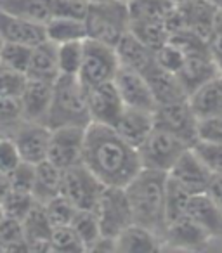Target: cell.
Listing matches in <instances>:
<instances>
[{
  "mask_svg": "<svg viewBox=\"0 0 222 253\" xmlns=\"http://www.w3.org/2000/svg\"><path fill=\"white\" fill-rule=\"evenodd\" d=\"M84 165L106 187H125L142 169L137 148L129 144L115 126L95 122L85 128Z\"/></svg>",
  "mask_w": 222,
  "mask_h": 253,
  "instance_id": "cell-1",
  "label": "cell"
},
{
  "mask_svg": "<svg viewBox=\"0 0 222 253\" xmlns=\"http://www.w3.org/2000/svg\"><path fill=\"white\" fill-rule=\"evenodd\" d=\"M132 208L134 224L155 232L163 239L167 229V173L141 169V172L125 186Z\"/></svg>",
  "mask_w": 222,
  "mask_h": 253,
  "instance_id": "cell-2",
  "label": "cell"
},
{
  "mask_svg": "<svg viewBox=\"0 0 222 253\" xmlns=\"http://www.w3.org/2000/svg\"><path fill=\"white\" fill-rule=\"evenodd\" d=\"M90 123L87 102V88L78 77L61 75L54 82L52 101L47 113L45 125L52 128L59 126H87Z\"/></svg>",
  "mask_w": 222,
  "mask_h": 253,
  "instance_id": "cell-3",
  "label": "cell"
},
{
  "mask_svg": "<svg viewBox=\"0 0 222 253\" xmlns=\"http://www.w3.org/2000/svg\"><path fill=\"white\" fill-rule=\"evenodd\" d=\"M87 39L117 47V43L131 32V5L124 0L90 2L87 16Z\"/></svg>",
  "mask_w": 222,
  "mask_h": 253,
  "instance_id": "cell-4",
  "label": "cell"
},
{
  "mask_svg": "<svg viewBox=\"0 0 222 253\" xmlns=\"http://www.w3.org/2000/svg\"><path fill=\"white\" fill-rule=\"evenodd\" d=\"M120 70L117 49L94 39L84 40V59L78 71V78L85 88L113 82Z\"/></svg>",
  "mask_w": 222,
  "mask_h": 253,
  "instance_id": "cell-5",
  "label": "cell"
},
{
  "mask_svg": "<svg viewBox=\"0 0 222 253\" xmlns=\"http://www.w3.org/2000/svg\"><path fill=\"white\" fill-rule=\"evenodd\" d=\"M191 146H187L184 141H180L177 135L170 134V132L163 130V128L155 125L153 132L139 146L137 151L142 169L169 173V170L174 167V163Z\"/></svg>",
  "mask_w": 222,
  "mask_h": 253,
  "instance_id": "cell-6",
  "label": "cell"
},
{
  "mask_svg": "<svg viewBox=\"0 0 222 253\" xmlns=\"http://www.w3.org/2000/svg\"><path fill=\"white\" fill-rule=\"evenodd\" d=\"M106 186L84 165L64 170L61 196H64L78 210H95Z\"/></svg>",
  "mask_w": 222,
  "mask_h": 253,
  "instance_id": "cell-7",
  "label": "cell"
},
{
  "mask_svg": "<svg viewBox=\"0 0 222 253\" xmlns=\"http://www.w3.org/2000/svg\"><path fill=\"white\" fill-rule=\"evenodd\" d=\"M94 211L99 218L102 236L106 238L115 239L124 229L134 224L125 187H106Z\"/></svg>",
  "mask_w": 222,
  "mask_h": 253,
  "instance_id": "cell-8",
  "label": "cell"
},
{
  "mask_svg": "<svg viewBox=\"0 0 222 253\" xmlns=\"http://www.w3.org/2000/svg\"><path fill=\"white\" fill-rule=\"evenodd\" d=\"M155 125L177 135L191 148L200 141V118L193 111L187 99L156 106Z\"/></svg>",
  "mask_w": 222,
  "mask_h": 253,
  "instance_id": "cell-9",
  "label": "cell"
},
{
  "mask_svg": "<svg viewBox=\"0 0 222 253\" xmlns=\"http://www.w3.org/2000/svg\"><path fill=\"white\" fill-rule=\"evenodd\" d=\"M50 128L45 123L30 122V120H21L16 123L12 128H9L5 134L14 141L18 146L19 155L23 162L26 163H37L47 160V151H49V141H50Z\"/></svg>",
  "mask_w": 222,
  "mask_h": 253,
  "instance_id": "cell-10",
  "label": "cell"
},
{
  "mask_svg": "<svg viewBox=\"0 0 222 253\" xmlns=\"http://www.w3.org/2000/svg\"><path fill=\"white\" fill-rule=\"evenodd\" d=\"M85 128L84 126H59V128H52L47 160L63 170L71 169V167L78 165V163H84Z\"/></svg>",
  "mask_w": 222,
  "mask_h": 253,
  "instance_id": "cell-11",
  "label": "cell"
},
{
  "mask_svg": "<svg viewBox=\"0 0 222 253\" xmlns=\"http://www.w3.org/2000/svg\"><path fill=\"white\" fill-rule=\"evenodd\" d=\"M163 250L170 252H203L217 250L208 234L187 215L170 222L162 239Z\"/></svg>",
  "mask_w": 222,
  "mask_h": 253,
  "instance_id": "cell-12",
  "label": "cell"
},
{
  "mask_svg": "<svg viewBox=\"0 0 222 253\" xmlns=\"http://www.w3.org/2000/svg\"><path fill=\"white\" fill-rule=\"evenodd\" d=\"M167 175H169V179L172 182H176L177 186L182 187L186 193L201 194L207 193L214 173L201 162L200 156L194 153V149L189 148L174 163V167L169 170Z\"/></svg>",
  "mask_w": 222,
  "mask_h": 253,
  "instance_id": "cell-13",
  "label": "cell"
},
{
  "mask_svg": "<svg viewBox=\"0 0 222 253\" xmlns=\"http://www.w3.org/2000/svg\"><path fill=\"white\" fill-rule=\"evenodd\" d=\"M87 102L90 122L109 126H115L122 111L125 109V104L115 82H106V84L87 88Z\"/></svg>",
  "mask_w": 222,
  "mask_h": 253,
  "instance_id": "cell-14",
  "label": "cell"
},
{
  "mask_svg": "<svg viewBox=\"0 0 222 253\" xmlns=\"http://www.w3.org/2000/svg\"><path fill=\"white\" fill-rule=\"evenodd\" d=\"M115 85L122 95V101L129 108L144 109V111L155 113L156 109V99L151 92L148 80L142 73L127 68H120L115 77Z\"/></svg>",
  "mask_w": 222,
  "mask_h": 253,
  "instance_id": "cell-15",
  "label": "cell"
},
{
  "mask_svg": "<svg viewBox=\"0 0 222 253\" xmlns=\"http://www.w3.org/2000/svg\"><path fill=\"white\" fill-rule=\"evenodd\" d=\"M221 68L214 61L212 54L208 52L207 45L196 47L186 52V59H184L180 70L177 71V77L182 82L184 88H186L187 95L198 88L201 84H205L210 78L221 75Z\"/></svg>",
  "mask_w": 222,
  "mask_h": 253,
  "instance_id": "cell-16",
  "label": "cell"
},
{
  "mask_svg": "<svg viewBox=\"0 0 222 253\" xmlns=\"http://www.w3.org/2000/svg\"><path fill=\"white\" fill-rule=\"evenodd\" d=\"M186 215L193 218L214 241L215 248L222 246V211L207 193L191 194Z\"/></svg>",
  "mask_w": 222,
  "mask_h": 253,
  "instance_id": "cell-17",
  "label": "cell"
},
{
  "mask_svg": "<svg viewBox=\"0 0 222 253\" xmlns=\"http://www.w3.org/2000/svg\"><path fill=\"white\" fill-rule=\"evenodd\" d=\"M54 82L37 80V78L26 77V84L19 95L23 106V116L30 122L45 123L47 113L52 101Z\"/></svg>",
  "mask_w": 222,
  "mask_h": 253,
  "instance_id": "cell-18",
  "label": "cell"
},
{
  "mask_svg": "<svg viewBox=\"0 0 222 253\" xmlns=\"http://www.w3.org/2000/svg\"><path fill=\"white\" fill-rule=\"evenodd\" d=\"M0 37L4 39V42L23 43V45L30 47H35L40 42L47 40L44 25L26 21V19L9 14L2 9H0Z\"/></svg>",
  "mask_w": 222,
  "mask_h": 253,
  "instance_id": "cell-19",
  "label": "cell"
},
{
  "mask_svg": "<svg viewBox=\"0 0 222 253\" xmlns=\"http://www.w3.org/2000/svg\"><path fill=\"white\" fill-rule=\"evenodd\" d=\"M153 128H155V113L129 106H125L118 122L115 123V130L134 148H139L146 141Z\"/></svg>",
  "mask_w": 222,
  "mask_h": 253,
  "instance_id": "cell-20",
  "label": "cell"
},
{
  "mask_svg": "<svg viewBox=\"0 0 222 253\" xmlns=\"http://www.w3.org/2000/svg\"><path fill=\"white\" fill-rule=\"evenodd\" d=\"M115 49L118 54L120 68L134 70L144 75L153 64H156V50H153L132 32L125 33V37L117 43Z\"/></svg>",
  "mask_w": 222,
  "mask_h": 253,
  "instance_id": "cell-21",
  "label": "cell"
},
{
  "mask_svg": "<svg viewBox=\"0 0 222 253\" xmlns=\"http://www.w3.org/2000/svg\"><path fill=\"white\" fill-rule=\"evenodd\" d=\"M148 80L151 92L156 99V104H170V102L184 101L187 99V92L184 88L182 82L179 80L177 73L170 70H165L158 63L153 64L148 71L144 73Z\"/></svg>",
  "mask_w": 222,
  "mask_h": 253,
  "instance_id": "cell-22",
  "label": "cell"
},
{
  "mask_svg": "<svg viewBox=\"0 0 222 253\" xmlns=\"http://www.w3.org/2000/svg\"><path fill=\"white\" fill-rule=\"evenodd\" d=\"M23 234L30 252H52L50 250V232L52 225L45 213V207L37 201L32 210L21 220Z\"/></svg>",
  "mask_w": 222,
  "mask_h": 253,
  "instance_id": "cell-23",
  "label": "cell"
},
{
  "mask_svg": "<svg viewBox=\"0 0 222 253\" xmlns=\"http://www.w3.org/2000/svg\"><path fill=\"white\" fill-rule=\"evenodd\" d=\"M187 102L200 120L222 113V73L194 88L187 95Z\"/></svg>",
  "mask_w": 222,
  "mask_h": 253,
  "instance_id": "cell-24",
  "label": "cell"
},
{
  "mask_svg": "<svg viewBox=\"0 0 222 253\" xmlns=\"http://www.w3.org/2000/svg\"><path fill=\"white\" fill-rule=\"evenodd\" d=\"M162 239L149 229L131 224L115 238V252L122 253H153L162 252Z\"/></svg>",
  "mask_w": 222,
  "mask_h": 253,
  "instance_id": "cell-25",
  "label": "cell"
},
{
  "mask_svg": "<svg viewBox=\"0 0 222 253\" xmlns=\"http://www.w3.org/2000/svg\"><path fill=\"white\" fill-rule=\"evenodd\" d=\"M26 77L47 82H56L61 77L59 63H57V43L44 40L33 47Z\"/></svg>",
  "mask_w": 222,
  "mask_h": 253,
  "instance_id": "cell-26",
  "label": "cell"
},
{
  "mask_svg": "<svg viewBox=\"0 0 222 253\" xmlns=\"http://www.w3.org/2000/svg\"><path fill=\"white\" fill-rule=\"evenodd\" d=\"M64 170L54 165L49 160L35 165V186H33V198L39 203L45 205L50 200L61 194Z\"/></svg>",
  "mask_w": 222,
  "mask_h": 253,
  "instance_id": "cell-27",
  "label": "cell"
},
{
  "mask_svg": "<svg viewBox=\"0 0 222 253\" xmlns=\"http://www.w3.org/2000/svg\"><path fill=\"white\" fill-rule=\"evenodd\" d=\"M0 9L44 26L54 16L52 0H0Z\"/></svg>",
  "mask_w": 222,
  "mask_h": 253,
  "instance_id": "cell-28",
  "label": "cell"
},
{
  "mask_svg": "<svg viewBox=\"0 0 222 253\" xmlns=\"http://www.w3.org/2000/svg\"><path fill=\"white\" fill-rule=\"evenodd\" d=\"M47 40L54 43H66L77 42V40L87 39V26L85 19H73V18H59L52 16L50 21L45 25Z\"/></svg>",
  "mask_w": 222,
  "mask_h": 253,
  "instance_id": "cell-29",
  "label": "cell"
},
{
  "mask_svg": "<svg viewBox=\"0 0 222 253\" xmlns=\"http://www.w3.org/2000/svg\"><path fill=\"white\" fill-rule=\"evenodd\" d=\"M71 225H73L77 234L80 236V239L84 241L87 252H90V248L95 245V241L102 236L99 218L94 210H77Z\"/></svg>",
  "mask_w": 222,
  "mask_h": 253,
  "instance_id": "cell-30",
  "label": "cell"
},
{
  "mask_svg": "<svg viewBox=\"0 0 222 253\" xmlns=\"http://www.w3.org/2000/svg\"><path fill=\"white\" fill-rule=\"evenodd\" d=\"M82 59H84V40L66 42L57 45V63H59L61 75L78 77Z\"/></svg>",
  "mask_w": 222,
  "mask_h": 253,
  "instance_id": "cell-31",
  "label": "cell"
},
{
  "mask_svg": "<svg viewBox=\"0 0 222 253\" xmlns=\"http://www.w3.org/2000/svg\"><path fill=\"white\" fill-rule=\"evenodd\" d=\"M50 250L57 253H82L87 252L85 250L84 241L73 225H59V227H52L50 232Z\"/></svg>",
  "mask_w": 222,
  "mask_h": 253,
  "instance_id": "cell-32",
  "label": "cell"
},
{
  "mask_svg": "<svg viewBox=\"0 0 222 253\" xmlns=\"http://www.w3.org/2000/svg\"><path fill=\"white\" fill-rule=\"evenodd\" d=\"M32 50L33 47L23 45V43L14 42H4L0 47V64L16 70L19 73H25L28 70L30 59H32Z\"/></svg>",
  "mask_w": 222,
  "mask_h": 253,
  "instance_id": "cell-33",
  "label": "cell"
},
{
  "mask_svg": "<svg viewBox=\"0 0 222 253\" xmlns=\"http://www.w3.org/2000/svg\"><path fill=\"white\" fill-rule=\"evenodd\" d=\"M191 194L186 193L180 186H177L176 182L169 179L167 175V225L170 222L177 220V218L184 217L187 210V201H189Z\"/></svg>",
  "mask_w": 222,
  "mask_h": 253,
  "instance_id": "cell-34",
  "label": "cell"
},
{
  "mask_svg": "<svg viewBox=\"0 0 222 253\" xmlns=\"http://www.w3.org/2000/svg\"><path fill=\"white\" fill-rule=\"evenodd\" d=\"M37 203V200L33 198V194L30 193H19V191H9L7 198L4 200V203L0 205V210L5 217L16 218V220H23L26 217L32 207Z\"/></svg>",
  "mask_w": 222,
  "mask_h": 253,
  "instance_id": "cell-35",
  "label": "cell"
},
{
  "mask_svg": "<svg viewBox=\"0 0 222 253\" xmlns=\"http://www.w3.org/2000/svg\"><path fill=\"white\" fill-rule=\"evenodd\" d=\"M21 120H25V116L19 95L0 94V134H5Z\"/></svg>",
  "mask_w": 222,
  "mask_h": 253,
  "instance_id": "cell-36",
  "label": "cell"
},
{
  "mask_svg": "<svg viewBox=\"0 0 222 253\" xmlns=\"http://www.w3.org/2000/svg\"><path fill=\"white\" fill-rule=\"evenodd\" d=\"M45 207V213L50 220L52 227H59V225H71L77 213L78 208H75L70 201L64 196H56L54 200H50L49 203L44 205Z\"/></svg>",
  "mask_w": 222,
  "mask_h": 253,
  "instance_id": "cell-37",
  "label": "cell"
},
{
  "mask_svg": "<svg viewBox=\"0 0 222 253\" xmlns=\"http://www.w3.org/2000/svg\"><path fill=\"white\" fill-rule=\"evenodd\" d=\"M193 149L214 175H222V144L210 141H198L193 146Z\"/></svg>",
  "mask_w": 222,
  "mask_h": 253,
  "instance_id": "cell-38",
  "label": "cell"
},
{
  "mask_svg": "<svg viewBox=\"0 0 222 253\" xmlns=\"http://www.w3.org/2000/svg\"><path fill=\"white\" fill-rule=\"evenodd\" d=\"M184 59H186V50L177 45V43H174L172 40H169L165 45H162L156 50V63L165 68V70L174 71V73H177L180 70Z\"/></svg>",
  "mask_w": 222,
  "mask_h": 253,
  "instance_id": "cell-39",
  "label": "cell"
},
{
  "mask_svg": "<svg viewBox=\"0 0 222 253\" xmlns=\"http://www.w3.org/2000/svg\"><path fill=\"white\" fill-rule=\"evenodd\" d=\"M7 177L12 191L33 194V186H35V165L33 163L21 162V165L12 170Z\"/></svg>",
  "mask_w": 222,
  "mask_h": 253,
  "instance_id": "cell-40",
  "label": "cell"
},
{
  "mask_svg": "<svg viewBox=\"0 0 222 253\" xmlns=\"http://www.w3.org/2000/svg\"><path fill=\"white\" fill-rule=\"evenodd\" d=\"M21 162L23 158L14 141L7 135H0V173L9 175L12 170L21 165Z\"/></svg>",
  "mask_w": 222,
  "mask_h": 253,
  "instance_id": "cell-41",
  "label": "cell"
},
{
  "mask_svg": "<svg viewBox=\"0 0 222 253\" xmlns=\"http://www.w3.org/2000/svg\"><path fill=\"white\" fill-rule=\"evenodd\" d=\"M26 84V75L0 64V94L21 95Z\"/></svg>",
  "mask_w": 222,
  "mask_h": 253,
  "instance_id": "cell-42",
  "label": "cell"
},
{
  "mask_svg": "<svg viewBox=\"0 0 222 253\" xmlns=\"http://www.w3.org/2000/svg\"><path fill=\"white\" fill-rule=\"evenodd\" d=\"M90 2L89 0H52L54 16L59 18L85 19Z\"/></svg>",
  "mask_w": 222,
  "mask_h": 253,
  "instance_id": "cell-43",
  "label": "cell"
},
{
  "mask_svg": "<svg viewBox=\"0 0 222 253\" xmlns=\"http://www.w3.org/2000/svg\"><path fill=\"white\" fill-rule=\"evenodd\" d=\"M207 49L222 71V11H219L214 19L210 35L207 39Z\"/></svg>",
  "mask_w": 222,
  "mask_h": 253,
  "instance_id": "cell-44",
  "label": "cell"
},
{
  "mask_svg": "<svg viewBox=\"0 0 222 253\" xmlns=\"http://www.w3.org/2000/svg\"><path fill=\"white\" fill-rule=\"evenodd\" d=\"M200 141H210L222 144V113L200 120Z\"/></svg>",
  "mask_w": 222,
  "mask_h": 253,
  "instance_id": "cell-45",
  "label": "cell"
},
{
  "mask_svg": "<svg viewBox=\"0 0 222 253\" xmlns=\"http://www.w3.org/2000/svg\"><path fill=\"white\" fill-rule=\"evenodd\" d=\"M207 194L212 198V201L217 205L219 210L222 211V175L212 177V182L207 189Z\"/></svg>",
  "mask_w": 222,
  "mask_h": 253,
  "instance_id": "cell-46",
  "label": "cell"
},
{
  "mask_svg": "<svg viewBox=\"0 0 222 253\" xmlns=\"http://www.w3.org/2000/svg\"><path fill=\"white\" fill-rule=\"evenodd\" d=\"M9 191H11V184H9V177L7 175H0V205L4 203V200L7 198Z\"/></svg>",
  "mask_w": 222,
  "mask_h": 253,
  "instance_id": "cell-47",
  "label": "cell"
},
{
  "mask_svg": "<svg viewBox=\"0 0 222 253\" xmlns=\"http://www.w3.org/2000/svg\"><path fill=\"white\" fill-rule=\"evenodd\" d=\"M208 4H212L214 5L215 9H217V11H222V0H207Z\"/></svg>",
  "mask_w": 222,
  "mask_h": 253,
  "instance_id": "cell-48",
  "label": "cell"
},
{
  "mask_svg": "<svg viewBox=\"0 0 222 253\" xmlns=\"http://www.w3.org/2000/svg\"><path fill=\"white\" fill-rule=\"evenodd\" d=\"M2 43H4V39H2V37H0V47H2Z\"/></svg>",
  "mask_w": 222,
  "mask_h": 253,
  "instance_id": "cell-49",
  "label": "cell"
},
{
  "mask_svg": "<svg viewBox=\"0 0 222 253\" xmlns=\"http://www.w3.org/2000/svg\"><path fill=\"white\" fill-rule=\"evenodd\" d=\"M124 2H127V4H131V2H134V0H124Z\"/></svg>",
  "mask_w": 222,
  "mask_h": 253,
  "instance_id": "cell-50",
  "label": "cell"
},
{
  "mask_svg": "<svg viewBox=\"0 0 222 253\" xmlns=\"http://www.w3.org/2000/svg\"><path fill=\"white\" fill-rule=\"evenodd\" d=\"M89 2H102V0H89Z\"/></svg>",
  "mask_w": 222,
  "mask_h": 253,
  "instance_id": "cell-51",
  "label": "cell"
},
{
  "mask_svg": "<svg viewBox=\"0 0 222 253\" xmlns=\"http://www.w3.org/2000/svg\"><path fill=\"white\" fill-rule=\"evenodd\" d=\"M0 175H2V173H0Z\"/></svg>",
  "mask_w": 222,
  "mask_h": 253,
  "instance_id": "cell-52",
  "label": "cell"
},
{
  "mask_svg": "<svg viewBox=\"0 0 222 253\" xmlns=\"http://www.w3.org/2000/svg\"><path fill=\"white\" fill-rule=\"evenodd\" d=\"M0 135H2V134H0Z\"/></svg>",
  "mask_w": 222,
  "mask_h": 253,
  "instance_id": "cell-53",
  "label": "cell"
}]
</instances>
